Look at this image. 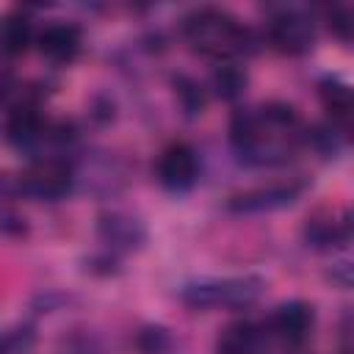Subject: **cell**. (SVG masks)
Listing matches in <instances>:
<instances>
[{"mask_svg": "<svg viewBox=\"0 0 354 354\" xmlns=\"http://www.w3.org/2000/svg\"><path fill=\"white\" fill-rule=\"evenodd\" d=\"M304 133L301 113L282 100L238 108L230 119V147L246 166L288 163L304 147Z\"/></svg>", "mask_w": 354, "mask_h": 354, "instance_id": "obj_1", "label": "cell"}, {"mask_svg": "<svg viewBox=\"0 0 354 354\" xmlns=\"http://www.w3.org/2000/svg\"><path fill=\"white\" fill-rule=\"evenodd\" d=\"M180 36L194 53L213 58L216 64L238 61L257 50L254 33L235 14L216 6H202L188 11L180 19Z\"/></svg>", "mask_w": 354, "mask_h": 354, "instance_id": "obj_2", "label": "cell"}, {"mask_svg": "<svg viewBox=\"0 0 354 354\" xmlns=\"http://www.w3.org/2000/svg\"><path fill=\"white\" fill-rule=\"evenodd\" d=\"M266 293V279L257 274L210 277L180 288V301L191 310H249Z\"/></svg>", "mask_w": 354, "mask_h": 354, "instance_id": "obj_3", "label": "cell"}, {"mask_svg": "<svg viewBox=\"0 0 354 354\" xmlns=\"http://www.w3.org/2000/svg\"><path fill=\"white\" fill-rule=\"evenodd\" d=\"M19 196H30L39 202H58L69 196L77 185L75 160L66 155H39L22 171H17Z\"/></svg>", "mask_w": 354, "mask_h": 354, "instance_id": "obj_4", "label": "cell"}, {"mask_svg": "<svg viewBox=\"0 0 354 354\" xmlns=\"http://www.w3.org/2000/svg\"><path fill=\"white\" fill-rule=\"evenodd\" d=\"M266 41L282 55H304L315 44V19L301 8H274L266 17Z\"/></svg>", "mask_w": 354, "mask_h": 354, "instance_id": "obj_5", "label": "cell"}, {"mask_svg": "<svg viewBox=\"0 0 354 354\" xmlns=\"http://www.w3.org/2000/svg\"><path fill=\"white\" fill-rule=\"evenodd\" d=\"M304 191H307V180H301V177L271 180L266 185H252V188H243V191L227 196V210L238 213V216L274 213V210H282V207H290L293 202H299Z\"/></svg>", "mask_w": 354, "mask_h": 354, "instance_id": "obj_6", "label": "cell"}, {"mask_svg": "<svg viewBox=\"0 0 354 354\" xmlns=\"http://www.w3.org/2000/svg\"><path fill=\"white\" fill-rule=\"evenodd\" d=\"M199 152L194 144L177 138L169 141L155 158V180L169 194H185L199 180Z\"/></svg>", "mask_w": 354, "mask_h": 354, "instance_id": "obj_7", "label": "cell"}, {"mask_svg": "<svg viewBox=\"0 0 354 354\" xmlns=\"http://www.w3.org/2000/svg\"><path fill=\"white\" fill-rule=\"evenodd\" d=\"M304 243L318 252L343 249L351 241V213L343 205H321L315 207L301 227Z\"/></svg>", "mask_w": 354, "mask_h": 354, "instance_id": "obj_8", "label": "cell"}, {"mask_svg": "<svg viewBox=\"0 0 354 354\" xmlns=\"http://www.w3.org/2000/svg\"><path fill=\"white\" fill-rule=\"evenodd\" d=\"M97 238L111 254H130L141 252L147 243V227L144 221L130 210H102L97 216Z\"/></svg>", "mask_w": 354, "mask_h": 354, "instance_id": "obj_9", "label": "cell"}, {"mask_svg": "<svg viewBox=\"0 0 354 354\" xmlns=\"http://www.w3.org/2000/svg\"><path fill=\"white\" fill-rule=\"evenodd\" d=\"M313 326H315V307L304 299H290V301L277 304L263 324L268 337H277L279 343L290 348L301 346L310 337Z\"/></svg>", "mask_w": 354, "mask_h": 354, "instance_id": "obj_10", "label": "cell"}, {"mask_svg": "<svg viewBox=\"0 0 354 354\" xmlns=\"http://www.w3.org/2000/svg\"><path fill=\"white\" fill-rule=\"evenodd\" d=\"M36 50L58 66H66L72 61H77L80 50H83V30L75 22L66 19H50L44 28L36 30Z\"/></svg>", "mask_w": 354, "mask_h": 354, "instance_id": "obj_11", "label": "cell"}, {"mask_svg": "<svg viewBox=\"0 0 354 354\" xmlns=\"http://www.w3.org/2000/svg\"><path fill=\"white\" fill-rule=\"evenodd\" d=\"M36 44V25L28 11L14 8L0 19V55L19 58Z\"/></svg>", "mask_w": 354, "mask_h": 354, "instance_id": "obj_12", "label": "cell"}, {"mask_svg": "<svg viewBox=\"0 0 354 354\" xmlns=\"http://www.w3.org/2000/svg\"><path fill=\"white\" fill-rule=\"evenodd\" d=\"M318 100H321L324 111L329 113V122L348 133V124H351V108H354L348 83L340 80V77H332V75L321 77V80H318Z\"/></svg>", "mask_w": 354, "mask_h": 354, "instance_id": "obj_13", "label": "cell"}, {"mask_svg": "<svg viewBox=\"0 0 354 354\" xmlns=\"http://www.w3.org/2000/svg\"><path fill=\"white\" fill-rule=\"evenodd\" d=\"M266 337V329L254 321L230 324L218 335V354H263Z\"/></svg>", "mask_w": 354, "mask_h": 354, "instance_id": "obj_14", "label": "cell"}, {"mask_svg": "<svg viewBox=\"0 0 354 354\" xmlns=\"http://www.w3.org/2000/svg\"><path fill=\"white\" fill-rule=\"evenodd\" d=\"M246 83H249L246 69H243L238 61H221V64H216L213 72H210V91H213L218 100H224V102L241 100L243 91H246Z\"/></svg>", "mask_w": 354, "mask_h": 354, "instance_id": "obj_15", "label": "cell"}, {"mask_svg": "<svg viewBox=\"0 0 354 354\" xmlns=\"http://www.w3.org/2000/svg\"><path fill=\"white\" fill-rule=\"evenodd\" d=\"M133 348L138 354H177V337L163 324H144L133 335Z\"/></svg>", "mask_w": 354, "mask_h": 354, "instance_id": "obj_16", "label": "cell"}, {"mask_svg": "<svg viewBox=\"0 0 354 354\" xmlns=\"http://www.w3.org/2000/svg\"><path fill=\"white\" fill-rule=\"evenodd\" d=\"M171 86H174L177 105L183 108L185 116H202V113H205L207 88H205L196 77H191V75H174V77H171Z\"/></svg>", "mask_w": 354, "mask_h": 354, "instance_id": "obj_17", "label": "cell"}, {"mask_svg": "<svg viewBox=\"0 0 354 354\" xmlns=\"http://www.w3.org/2000/svg\"><path fill=\"white\" fill-rule=\"evenodd\" d=\"M346 144V130H340L332 122H321V124H307L304 133V147H313L321 158H335Z\"/></svg>", "mask_w": 354, "mask_h": 354, "instance_id": "obj_18", "label": "cell"}, {"mask_svg": "<svg viewBox=\"0 0 354 354\" xmlns=\"http://www.w3.org/2000/svg\"><path fill=\"white\" fill-rule=\"evenodd\" d=\"M33 346V326H17L0 332V354H22Z\"/></svg>", "mask_w": 354, "mask_h": 354, "instance_id": "obj_19", "label": "cell"}, {"mask_svg": "<svg viewBox=\"0 0 354 354\" xmlns=\"http://www.w3.org/2000/svg\"><path fill=\"white\" fill-rule=\"evenodd\" d=\"M326 25H329V30H332L343 44H348V41H351L354 14H351V8H348V6H332V8H326Z\"/></svg>", "mask_w": 354, "mask_h": 354, "instance_id": "obj_20", "label": "cell"}, {"mask_svg": "<svg viewBox=\"0 0 354 354\" xmlns=\"http://www.w3.org/2000/svg\"><path fill=\"white\" fill-rule=\"evenodd\" d=\"M30 227H28V218L19 216L17 210L11 207H0V238L6 241H22L28 238Z\"/></svg>", "mask_w": 354, "mask_h": 354, "instance_id": "obj_21", "label": "cell"}, {"mask_svg": "<svg viewBox=\"0 0 354 354\" xmlns=\"http://www.w3.org/2000/svg\"><path fill=\"white\" fill-rule=\"evenodd\" d=\"M19 83L11 77V72H6V69H0V105H6V108H11V102L17 100V94H19Z\"/></svg>", "mask_w": 354, "mask_h": 354, "instance_id": "obj_22", "label": "cell"}]
</instances>
